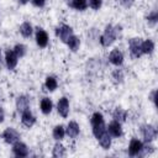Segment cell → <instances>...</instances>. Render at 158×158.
Listing matches in <instances>:
<instances>
[{"instance_id":"cell-1","label":"cell","mask_w":158,"mask_h":158,"mask_svg":"<svg viewBox=\"0 0 158 158\" xmlns=\"http://www.w3.org/2000/svg\"><path fill=\"white\" fill-rule=\"evenodd\" d=\"M91 126H93V133L96 138L102 136L106 132V126L104 122V117L100 112H95L91 116Z\"/></svg>"},{"instance_id":"cell-2","label":"cell","mask_w":158,"mask_h":158,"mask_svg":"<svg viewBox=\"0 0 158 158\" xmlns=\"http://www.w3.org/2000/svg\"><path fill=\"white\" fill-rule=\"evenodd\" d=\"M118 28H120L118 26L114 27V26H111V25H107V26L105 27V31H104L102 36L100 37V43H101L102 46H105V47L111 46V44L114 43V41L116 40V32H117Z\"/></svg>"},{"instance_id":"cell-3","label":"cell","mask_w":158,"mask_h":158,"mask_svg":"<svg viewBox=\"0 0 158 158\" xmlns=\"http://www.w3.org/2000/svg\"><path fill=\"white\" fill-rule=\"evenodd\" d=\"M141 43H142V41L139 38H132L130 41V52H131L132 57L138 58V57H141V54H143L142 49H141Z\"/></svg>"},{"instance_id":"cell-4","label":"cell","mask_w":158,"mask_h":158,"mask_svg":"<svg viewBox=\"0 0 158 158\" xmlns=\"http://www.w3.org/2000/svg\"><path fill=\"white\" fill-rule=\"evenodd\" d=\"M57 35L59 36V38L62 40V42L67 43V41L69 40V37L73 35V31H72V28L68 25H62L60 27L57 28Z\"/></svg>"},{"instance_id":"cell-5","label":"cell","mask_w":158,"mask_h":158,"mask_svg":"<svg viewBox=\"0 0 158 158\" xmlns=\"http://www.w3.org/2000/svg\"><path fill=\"white\" fill-rule=\"evenodd\" d=\"M142 135H143V137H144V139H146L147 142H151V141H153V139L156 138V136H157V130H156L154 126H152V125H144V126L142 127Z\"/></svg>"},{"instance_id":"cell-6","label":"cell","mask_w":158,"mask_h":158,"mask_svg":"<svg viewBox=\"0 0 158 158\" xmlns=\"http://www.w3.org/2000/svg\"><path fill=\"white\" fill-rule=\"evenodd\" d=\"M2 138H4L5 142H7V143H15L16 141H19L20 135H19V132H17L16 130H14V128H6V130L4 131V133H2Z\"/></svg>"},{"instance_id":"cell-7","label":"cell","mask_w":158,"mask_h":158,"mask_svg":"<svg viewBox=\"0 0 158 158\" xmlns=\"http://www.w3.org/2000/svg\"><path fill=\"white\" fill-rule=\"evenodd\" d=\"M12 152H14V154H15L16 157H26V156L28 154V148L26 147L25 143L16 141V142L14 143Z\"/></svg>"},{"instance_id":"cell-8","label":"cell","mask_w":158,"mask_h":158,"mask_svg":"<svg viewBox=\"0 0 158 158\" xmlns=\"http://www.w3.org/2000/svg\"><path fill=\"white\" fill-rule=\"evenodd\" d=\"M142 149H143V144H142L141 141H138L137 138L131 139L130 147H128V153H130V156H138Z\"/></svg>"},{"instance_id":"cell-9","label":"cell","mask_w":158,"mask_h":158,"mask_svg":"<svg viewBox=\"0 0 158 158\" xmlns=\"http://www.w3.org/2000/svg\"><path fill=\"white\" fill-rule=\"evenodd\" d=\"M21 121H22V123H23L26 127H31V126H33L36 118H35V116L31 114V111H30L28 109H26V110H23V111L21 112Z\"/></svg>"},{"instance_id":"cell-10","label":"cell","mask_w":158,"mask_h":158,"mask_svg":"<svg viewBox=\"0 0 158 158\" xmlns=\"http://www.w3.org/2000/svg\"><path fill=\"white\" fill-rule=\"evenodd\" d=\"M106 131H107V133L111 135L112 137H120V136L122 135L121 123L117 122V121H112V122L109 125V127L106 128Z\"/></svg>"},{"instance_id":"cell-11","label":"cell","mask_w":158,"mask_h":158,"mask_svg":"<svg viewBox=\"0 0 158 158\" xmlns=\"http://www.w3.org/2000/svg\"><path fill=\"white\" fill-rule=\"evenodd\" d=\"M36 42H37V44L40 47H46L47 43H48V35L42 28H37V32H36Z\"/></svg>"},{"instance_id":"cell-12","label":"cell","mask_w":158,"mask_h":158,"mask_svg":"<svg viewBox=\"0 0 158 158\" xmlns=\"http://www.w3.org/2000/svg\"><path fill=\"white\" fill-rule=\"evenodd\" d=\"M17 59L19 57L15 54L14 51H7L6 54H5V60H6V65L9 69H14L17 64Z\"/></svg>"},{"instance_id":"cell-13","label":"cell","mask_w":158,"mask_h":158,"mask_svg":"<svg viewBox=\"0 0 158 158\" xmlns=\"http://www.w3.org/2000/svg\"><path fill=\"white\" fill-rule=\"evenodd\" d=\"M57 109H58V112H59L63 117H67V116H68V112H69V102H68V99H67V98H62V99L58 101Z\"/></svg>"},{"instance_id":"cell-14","label":"cell","mask_w":158,"mask_h":158,"mask_svg":"<svg viewBox=\"0 0 158 158\" xmlns=\"http://www.w3.org/2000/svg\"><path fill=\"white\" fill-rule=\"evenodd\" d=\"M110 62L115 65H121L122 62H123V54L118 51V49H114L111 53H110V57H109Z\"/></svg>"},{"instance_id":"cell-15","label":"cell","mask_w":158,"mask_h":158,"mask_svg":"<svg viewBox=\"0 0 158 158\" xmlns=\"http://www.w3.org/2000/svg\"><path fill=\"white\" fill-rule=\"evenodd\" d=\"M78 133H79V126H78V123L74 122V121L69 122V123H68V127H67V135H68L69 137L74 138V137L78 136Z\"/></svg>"},{"instance_id":"cell-16","label":"cell","mask_w":158,"mask_h":158,"mask_svg":"<svg viewBox=\"0 0 158 158\" xmlns=\"http://www.w3.org/2000/svg\"><path fill=\"white\" fill-rule=\"evenodd\" d=\"M98 141H99V143L101 144V147L105 148V149H107V148L111 146V138H110V135L107 133V131H106L102 136H100V137L98 138Z\"/></svg>"},{"instance_id":"cell-17","label":"cell","mask_w":158,"mask_h":158,"mask_svg":"<svg viewBox=\"0 0 158 158\" xmlns=\"http://www.w3.org/2000/svg\"><path fill=\"white\" fill-rule=\"evenodd\" d=\"M141 49H142V53H146V54H149L153 52L154 49V43L151 41V40H147L144 42L141 43Z\"/></svg>"},{"instance_id":"cell-18","label":"cell","mask_w":158,"mask_h":158,"mask_svg":"<svg viewBox=\"0 0 158 158\" xmlns=\"http://www.w3.org/2000/svg\"><path fill=\"white\" fill-rule=\"evenodd\" d=\"M16 106H17V110L19 111H23L26 109H28V100L26 96H19L17 98V101H16Z\"/></svg>"},{"instance_id":"cell-19","label":"cell","mask_w":158,"mask_h":158,"mask_svg":"<svg viewBox=\"0 0 158 158\" xmlns=\"http://www.w3.org/2000/svg\"><path fill=\"white\" fill-rule=\"evenodd\" d=\"M41 110L43 114H49L52 111V101L48 98H43L41 100Z\"/></svg>"},{"instance_id":"cell-20","label":"cell","mask_w":158,"mask_h":158,"mask_svg":"<svg viewBox=\"0 0 158 158\" xmlns=\"http://www.w3.org/2000/svg\"><path fill=\"white\" fill-rule=\"evenodd\" d=\"M67 44H68V47H69L72 51H77V49L79 48V46H80V41H79L78 37H75L74 35H72V36L69 37V40L67 41Z\"/></svg>"},{"instance_id":"cell-21","label":"cell","mask_w":158,"mask_h":158,"mask_svg":"<svg viewBox=\"0 0 158 158\" xmlns=\"http://www.w3.org/2000/svg\"><path fill=\"white\" fill-rule=\"evenodd\" d=\"M20 32L23 37H30L31 33H32V26L28 23V22H23L21 26H20Z\"/></svg>"},{"instance_id":"cell-22","label":"cell","mask_w":158,"mask_h":158,"mask_svg":"<svg viewBox=\"0 0 158 158\" xmlns=\"http://www.w3.org/2000/svg\"><path fill=\"white\" fill-rule=\"evenodd\" d=\"M57 80H56V78H53V77H48L47 79H46V83H44V86L47 88V90H49V91H53V90H56L57 89Z\"/></svg>"},{"instance_id":"cell-23","label":"cell","mask_w":158,"mask_h":158,"mask_svg":"<svg viewBox=\"0 0 158 158\" xmlns=\"http://www.w3.org/2000/svg\"><path fill=\"white\" fill-rule=\"evenodd\" d=\"M64 135H65V131H64L62 125H58V126H56L53 128V137L56 139H62L64 137Z\"/></svg>"},{"instance_id":"cell-24","label":"cell","mask_w":158,"mask_h":158,"mask_svg":"<svg viewBox=\"0 0 158 158\" xmlns=\"http://www.w3.org/2000/svg\"><path fill=\"white\" fill-rule=\"evenodd\" d=\"M114 118H115V121H117V122H122V121L126 120V112L122 111L121 109H116L115 112H114Z\"/></svg>"},{"instance_id":"cell-25","label":"cell","mask_w":158,"mask_h":158,"mask_svg":"<svg viewBox=\"0 0 158 158\" xmlns=\"http://www.w3.org/2000/svg\"><path fill=\"white\" fill-rule=\"evenodd\" d=\"M53 157H64V154H65V151H64V147L62 146V144H59V143H57L56 146H54V148H53Z\"/></svg>"},{"instance_id":"cell-26","label":"cell","mask_w":158,"mask_h":158,"mask_svg":"<svg viewBox=\"0 0 158 158\" xmlns=\"http://www.w3.org/2000/svg\"><path fill=\"white\" fill-rule=\"evenodd\" d=\"M86 0H73L72 1V6L77 10H85L86 9Z\"/></svg>"},{"instance_id":"cell-27","label":"cell","mask_w":158,"mask_h":158,"mask_svg":"<svg viewBox=\"0 0 158 158\" xmlns=\"http://www.w3.org/2000/svg\"><path fill=\"white\" fill-rule=\"evenodd\" d=\"M12 51L15 52V54H16L19 58H21V57H23L25 53H26V47H25L23 44H16Z\"/></svg>"},{"instance_id":"cell-28","label":"cell","mask_w":158,"mask_h":158,"mask_svg":"<svg viewBox=\"0 0 158 158\" xmlns=\"http://www.w3.org/2000/svg\"><path fill=\"white\" fill-rule=\"evenodd\" d=\"M147 20H148V23H149V25H156V22H157V20H158V14H157V11L151 12V14L148 15Z\"/></svg>"},{"instance_id":"cell-29","label":"cell","mask_w":158,"mask_h":158,"mask_svg":"<svg viewBox=\"0 0 158 158\" xmlns=\"http://www.w3.org/2000/svg\"><path fill=\"white\" fill-rule=\"evenodd\" d=\"M102 4V0H89V6L94 10H99Z\"/></svg>"},{"instance_id":"cell-30","label":"cell","mask_w":158,"mask_h":158,"mask_svg":"<svg viewBox=\"0 0 158 158\" xmlns=\"http://www.w3.org/2000/svg\"><path fill=\"white\" fill-rule=\"evenodd\" d=\"M112 78L115 79V81L116 83H121L122 81V73L120 72V70H116V72H114V74H112Z\"/></svg>"},{"instance_id":"cell-31","label":"cell","mask_w":158,"mask_h":158,"mask_svg":"<svg viewBox=\"0 0 158 158\" xmlns=\"http://www.w3.org/2000/svg\"><path fill=\"white\" fill-rule=\"evenodd\" d=\"M133 1H135V0H120V2H121L125 7H130V6L133 4Z\"/></svg>"},{"instance_id":"cell-32","label":"cell","mask_w":158,"mask_h":158,"mask_svg":"<svg viewBox=\"0 0 158 158\" xmlns=\"http://www.w3.org/2000/svg\"><path fill=\"white\" fill-rule=\"evenodd\" d=\"M32 2H33V5H35V6H38V7H42V6L44 5V2H46V0H32Z\"/></svg>"},{"instance_id":"cell-33","label":"cell","mask_w":158,"mask_h":158,"mask_svg":"<svg viewBox=\"0 0 158 158\" xmlns=\"http://www.w3.org/2000/svg\"><path fill=\"white\" fill-rule=\"evenodd\" d=\"M5 118V112H4V109L0 107V122H2Z\"/></svg>"},{"instance_id":"cell-34","label":"cell","mask_w":158,"mask_h":158,"mask_svg":"<svg viewBox=\"0 0 158 158\" xmlns=\"http://www.w3.org/2000/svg\"><path fill=\"white\" fill-rule=\"evenodd\" d=\"M20 1H21V2H26L27 0H20Z\"/></svg>"},{"instance_id":"cell-35","label":"cell","mask_w":158,"mask_h":158,"mask_svg":"<svg viewBox=\"0 0 158 158\" xmlns=\"http://www.w3.org/2000/svg\"><path fill=\"white\" fill-rule=\"evenodd\" d=\"M0 58H1V51H0Z\"/></svg>"}]
</instances>
